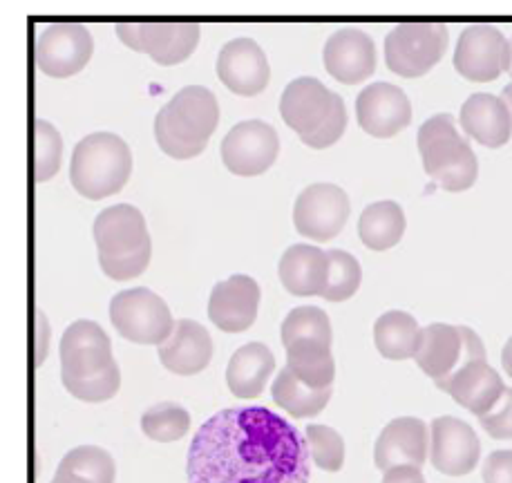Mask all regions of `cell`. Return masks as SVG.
Wrapping results in <instances>:
<instances>
[{
    "label": "cell",
    "instance_id": "obj_1",
    "mask_svg": "<svg viewBox=\"0 0 512 483\" xmlns=\"http://www.w3.org/2000/svg\"><path fill=\"white\" fill-rule=\"evenodd\" d=\"M186 477L188 483H309V448L267 407H229L197 430Z\"/></svg>",
    "mask_w": 512,
    "mask_h": 483
},
{
    "label": "cell",
    "instance_id": "obj_2",
    "mask_svg": "<svg viewBox=\"0 0 512 483\" xmlns=\"http://www.w3.org/2000/svg\"><path fill=\"white\" fill-rule=\"evenodd\" d=\"M61 381L74 399L110 401L121 387L119 365L106 331L92 320H74L61 338Z\"/></svg>",
    "mask_w": 512,
    "mask_h": 483
},
{
    "label": "cell",
    "instance_id": "obj_3",
    "mask_svg": "<svg viewBox=\"0 0 512 483\" xmlns=\"http://www.w3.org/2000/svg\"><path fill=\"white\" fill-rule=\"evenodd\" d=\"M220 123L215 94L202 85H186L155 117L157 146L173 159L202 155Z\"/></svg>",
    "mask_w": 512,
    "mask_h": 483
},
{
    "label": "cell",
    "instance_id": "obj_4",
    "mask_svg": "<svg viewBox=\"0 0 512 483\" xmlns=\"http://www.w3.org/2000/svg\"><path fill=\"white\" fill-rule=\"evenodd\" d=\"M101 271L117 282L141 276L148 269L153 242L139 208L115 204L101 211L92 224Z\"/></svg>",
    "mask_w": 512,
    "mask_h": 483
},
{
    "label": "cell",
    "instance_id": "obj_5",
    "mask_svg": "<svg viewBox=\"0 0 512 483\" xmlns=\"http://www.w3.org/2000/svg\"><path fill=\"white\" fill-rule=\"evenodd\" d=\"M280 115L302 139V144L322 150L345 135L347 110L338 92H331L316 77L293 79L282 92Z\"/></svg>",
    "mask_w": 512,
    "mask_h": 483
},
{
    "label": "cell",
    "instance_id": "obj_6",
    "mask_svg": "<svg viewBox=\"0 0 512 483\" xmlns=\"http://www.w3.org/2000/svg\"><path fill=\"white\" fill-rule=\"evenodd\" d=\"M419 153L423 168L443 191L461 193L474 186L479 161L468 139L461 135L448 112L434 115L419 128Z\"/></svg>",
    "mask_w": 512,
    "mask_h": 483
},
{
    "label": "cell",
    "instance_id": "obj_7",
    "mask_svg": "<svg viewBox=\"0 0 512 483\" xmlns=\"http://www.w3.org/2000/svg\"><path fill=\"white\" fill-rule=\"evenodd\" d=\"M132 173L126 141L112 132H92L74 146L70 182L85 200H103L119 193Z\"/></svg>",
    "mask_w": 512,
    "mask_h": 483
},
{
    "label": "cell",
    "instance_id": "obj_8",
    "mask_svg": "<svg viewBox=\"0 0 512 483\" xmlns=\"http://www.w3.org/2000/svg\"><path fill=\"white\" fill-rule=\"evenodd\" d=\"M414 361L432 378L434 385H441L468 363L486 361V347L470 327L434 322L423 327Z\"/></svg>",
    "mask_w": 512,
    "mask_h": 483
},
{
    "label": "cell",
    "instance_id": "obj_9",
    "mask_svg": "<svg viewBox=\"0 0 512 483\" xmlns=\"http://www.w3.org/2000/svg\"><path fill=\"white\" fill-rule=\"evenodd\" d=\"M448 50V27L443 23L407 21L385 36V63L398 77L416 79L428 74Z\"/></svg>",
    "mask_w": 512,
    "mask_h": 483
},
{
    "label": "cell",
    "instance_id": "obj_10",
    "mask_svg": "<svg viewBox=\"0 0 512 483\" xmlns=\"http://www.w3.org/2000/svg\"><path fill=\"white\" fill-rule=\"evenodd\" d=\"M110 320L123 338L137 345L159 347L175 329L166 302L146 287L119 291L110 300Z\"/></svg>",
    "mask_w": 512,
    "mask_h": 483
},
{
    "label": "cell",
    "instance_id": "obj_11",
    "mask_svg": "<svg viewBox=\"0 0 512 483\" xmlns=\"http://www.w3.org/2000/svg\"><path fill=\"white\" fill-rule=\"evenodd\" d=\"M115 30L123 45L159 65L184 63L199 43V25L193 21H126Z\"/></svg>",
    "mask_w": 512,
    "mask_h": 483
},
{
    "label": "cell",
    "instance_id": "obj_12",
    "mask_svg": "<svg viewBox=\"0 0 512 483\" xmlns=\"http://www.w3.org/2000/svg\"><path fill=\"white\" fill-rule=\"evenodd\" d=\"M510 41L495 25L477 23L461 32L454 50V68L463 79L488 83L510 70Z\"/></svg>",
    "mask_w": 512,
    "mask_h": 483
},
{
    "label": "cell",
    "instance_id": "obj_13",
    "mask_svg": "<svg viewBox=\"0 0 512 483\" xmlns=\"http://www.w3.org/2000/svg\"><path fill=\"white\" fill-rule=\"evenodd\" d=\"M94 41L81 23H52L36 36L34 59L39 70L52 79H68L88 65Z\"/></svg>",
    "mask_w": 512,
    "mask_h": 483
},
{
    "label": "cell",
    "instance_id": "obj_14",
    "mask_svg": "<svg viewBox=\"0 0 512 483\" xmlns=\"http://www.w3.org/2000/svg\"><path fill=\"white\" fill-rule=\"evenodd\" d=\"M280 153V137L262 119L240 121L222 141V161L233 175L255 177L267 173Z\"/></svg>",
    "mask_w": 512,
    "mask_h": 483
},
{
    "label": "cell",
    "instance_id": "obj_15",
    "mask_svg": "<svg viewBox=\"0 0 512 483\" xmlns=\"http://www.w3.org/2000/svg\"><path fill=\"white\" fill-rule=\"evenodd\" d=\"M349 211V197L336 184L318 182L307 186L298 195L293 206V224L296 231L309 240L327 242L345 229Z\"/></svg>",
    "mask_w": 512,
    "mask_h": 483
},
{
    "label": "cell",
    "instance_id": "obj_16",
    "mask_svg": "<svg viewBox=\"0 0 512 483\" xmlns=\"http://www.w3.org/2000/svg\"><path fill=\"white\" fill-rule=\"evenodd\" d=\"M481 443L466 421L454 416H439L430 428L432 466L450 477H463L477 468Z\"/></svg>",
    "mask_w": 512,
    "mask_h": 483
},
{
    "label": "cell",
    "instance_id": "obj_17",
    "mask_svg": "<svg viewBox=\"0 0 512 483\" xmlns=\"http://www.w3.org/2000/svg\"><path fill=\"white\" fill-rule=\"evenodd\" d=\"M215 70L220 81L237 97H258L271 79L267 54L249 36L226 43L217 54Z\"/></svg>",
    "mask_w": 512,
    "mask_h": 483
},
{
    "label": "cell",
    "instance_id": "obj_18",
    "mask_svg": "<svg viewBox=\"0 0 512 483\" xmlns=\"http://www.w3.org/2000/svg\"><path fill=\"white\" fill-rule=\"evenodd\" d=\"M356 119L367 135L387 139L410 126L412 103L398 85L378 81L358 94Z\"/></svg>",
    "mask_w": 512,
    "mask_h": 483
},
{
    "label": "cell",
    "instance_id": "obj_19",
    "mask_svg": "<svg viewBox=\"0 0 512 483\" xmlns=\"http://www.w3.org/2000/svg\"><path fill=\"white\" fill-rule=\"evenodd\" d=\"M430 454V430L416 416H398L383 428L374 445V463L381 472L412 466L423 468Z\"/></svg>",
    "mask_w": 512,
    "mask_h": 483
},
{
    "label": "cell",
    "instance_id": "obj_20",
    "mask_svg": "<svg viewBox=\"0 0 512 483\" xmlns=\"http://www.w3.org/2000/svg\"><path fill=\"white\" fill-rule=\"evenodd\" d=\"M327 72L336 81L356 85L369 79L376 70V45L372 36L356 27H343L334 32L322 50Z\"/></svg>",
    "mask_w": 512,
    "mask_h": 483
},
{
    "label": "cell",
    "instance_id": "obj_21",
    "mask_svg": "<svg viewBox=\"0 0 512 483\" xmlns=\"http://www.w3.org/2000/svg\"><path fill=\"white\" fill-rule=\"evenodd\" d=\"M260 287L251 276L237 273L229 280L217 282L208 300V318L213 325L229 334H240L258 318Z\"/></svg>",
    "mask_w": 512,
    "mask_h": 483
},
{
    "label": "cell",
    "instance_id": "obj_22",
    "mask_svg": "<svg viewBox=\"0 0 512 483\" xmlns=\"http://www.w3.org/2000/svg\"><path fill=\"white\" fill-rule=\"evenodd\" d=\"M436 387L450 394L454 401L466 407L477 419L495 410L501 396L506 394L504 381H501L497 369L488 365V361H472Z\"/></svg>",
    "mask_w": 512,
    "mask_h": 483
},
{
    "label": "cell",
    "instance_id": "obj_23",
    "mask_svg": "<svg viewBox=\"0 0 512 483\" xmlns=\"http://www.w3.org/2000/svg\"><path fill=\"white\" fill-rule=\"evenodd\" d=\"M159 361L177 376H195L204 372L213 358V338L191 318L175 322L173 334L157 347Z\"/></svg>",
    "mask_w": 512,
    "mask_h": 483
},
{
    "label": "cell",
    "instance_id": "obj_24",
    "mask_svg": "<svg viewBox=\"0 0 512 483\" xmlns=\"http://www.w3.org/2000/svg\"><path fill=\"white\" fill-rule=\"evenodd\" d=\"M329 251L311 244H293L280 258V280L293 296H322L329 282Z\"/></svg>",
    "mask_w": 512,
    "mask_h": 483
},
{
    "label": "cell",
    "instance_id": "obj_25",
    "mask_svg": "<svg viewBox=\"0 0 512 483\" xmlns=\"http://www.w3.org/2000/svg\"><path fill=\"white\" fill-rule=\"evenodd\" d=\"M461 128L486 148L506 146L512 135V115L506 101L495 94L477 92L461 106Z\"/></svg>",
    "mask_w": 512,
    "mask_h": 483
},
{
    "label": "cell",
    "instance_id": "obj_26",
    "mask_svg": "<svg viewBox=\"0 0 512 483\" xmlns=\"http://www.w3.org/2000/svg\"><path fill=\"white\" fill-rule=\"evenodd\" d=\"M276 369L273 352L262 343H246L231 356L226 367V383L237 399H255L264 392Z\"/></svg>",
    "mask_w": 512,
    "mask_h": 483
},
{
    "label": "cell",
    "instance_id": "obj_27",
    "mask_svg": "<svg viewBox=\"0 0 512 483\" xmlns=\"http://www.w3.org/2000/svg\"><path fill=\"white\" fill-rule=\"evenodd\" d=\"M421 331L423 327H419L414 316L394 309L376 320L374 343L387 361H407L419 352Z\"/></svg>",
    "mask_w": 512,
    "mask_h": 483
},
{
    "label": "cell",
    "instance_id": "obj_28",
    "mask_svg": "<svg viewBox=\"0 0 512 483\" xmlns=\"http://www.w3.org/2000/svg\"><path fill=\"white\" fill-rule=\"evenodd\" d=\"M287 352V367L302 383L314 390H327L334 383L336 363L331 356V343L320 340H300L284 347Z\"/></svg>",
    "mask_w": 512,
    "mask_h": 483
},
{
    "label": "cell",
    "instance_id": "obj_29",
    "mask_svg": "<svg viewBox=\"0 0 512 483\" xmlns=\"http://www.w3.org/2000/svg\"><path fill=\"white\" fill-rule=\"evenodd\" d=\"M405 233V213L396 202L383 200L369 204L358 220V238L367 249L387 251L401 242Z\"/></svg>",
    "mask_w": 512,
    "mask_h": 483
},
{
    "label": "cell",
    "instance_id": "obj_30",
    "mask_svg": "<svg viewBox=\"0 0 512 483\" xmlns=\"http://www.w3.org/2000/svg\"><path fill=\"white\" fill-rule=\"evenodd\" d=\"M117 468L99 445H79L61 459L52 483H115Z\"/></svg>",
    "mask_w": 512,
    "mask_h": 483
},
{
    "label": "cell",
    "instance_id": "obj_31",
    "mask_svg": "<svg viewBox=\"0 0 512 483\" xmlns=\"http://www.w3.org/2000/svg\"><path fill=\"white\" fill-rule=\"evenodd\" d=\"M271 396L280 410L291 414L293 419H307V416H316L325 410L331 399V387L314 390V387L302 383L289 367H284L273 381Z\"/></svg>",
    "mask_w": 512,
    "mask_h": 483
},
{
    "label": "cell",
    "instance_id": "obj_32",
    "mask_svg": "<svg viewBox=\"0 0 512 483\" xmlns=\"http://www.w3.org/2000/svg\"><path fill=\"white\" fill-rule=\"evenodd\" d=\"M191 428V414L179 403H157L141 414V432L157 443H173Z\"/></svg>",
    "mask_w": 512,
    "mask_h": 483
},
{
    "label": "cell",
    "instance_id": "obj_33",
    "mask_svg": "<svg viewBox=\"0 0 512 483\" xmlns=\"http://www.w3.org/2000/svg\"><path fill=\"white\" fill-rule=\"evenodd\" d=\"M32 173L34 182H47L61 168L63 139L50 121L36 119L32 128Z\"/></svg>",
    "mask_w": 512,
    "mask_h": 483
},
{
    "label": "cell",
    "instance_id": "obj_34",
    "mask_svg": "<svg viewBox=\"0 0 512 483\" xmlns=\"http://www.w3.org/2000/svg\"><path fill=\"white\" fill-rule=\"evenodd\" d=\"M300 340H320L331 343V322L320 307H296L282 322V345L287 347Z\"/></svg>",
    "mask_w": 512,
    "mask_h": 483
},
{
    "label": "cell",
    "instance_id": "obj_35",
    "mask_svg": "<svg viewBox=\"0 0 512 483\" xmlns=\"http://www.w3.org/2000/svg\"><path fill=\"white\" fill-rule=\"evenodd\" d=\"M329 282L322 298L329 302H345L354 296L360 289V280H363V271L352 253L347 251H329Z\"/></svg>",
    "mask_w": 512,
    "mask_h": 483
},
{
    "label": "cell",
    "instance_id": "obj_36",
    "mask_svg": "<svg viewBox=\"0 0 512 483\" xmlns=\"http://www.w3.org/2000/svg\"><path fill=\"white\" fill-rule=\"evenodd\" d=\"M309 457L320 470L338 472L345 463V441L329 425H309L305 430Z\"/></svg>",
    "mask_w": 512,
    "mask_h": 483
},
{
    "label": "cell",
    "instance_id": "obj_37",
    "mask_svg": "<svg viewBox=\"0 0 512 483\" xmlns=\"http://www.w3.org/2000/svg\"><path fill=\"white\" fill-rule=\"evenodd\" d=\"M483 483H512V450H497L483 463Z\"/></svg>",
    "mask_w": 512,
    "mask_h": 483
},
{
    "label": "cell",
    "instance_id": "obj_38",
    "mask_svg": "<svg viewBox=\"0 0 512 483\" xmlns=\"http://www.w3.org/2000/svg\"><path fill=\"white\" fill-rule=\"evenodd\" d=\"M47 345H50V325L41 311H36V325H34V363L43 365L47 356Z\"/></svg>",
    "mask_w": 512,
    "mask_h": 483
},
{
    "label": "cell",
    "instance_id": "obj_39",
    "mask_svg": "<svg viewBox=\"0 0 512 483\" xmlns=\"http://www.w3.org/2000/svg\"><path fill=\"white\" fill-rule=\"evenodd\" d=\"M383 483H428V481H425L421 468L401 466V468H392L383 472Z\"/></svg>",
    "mask_w": 512,
    "mask_h": 483
},
{
    "label": "cell",
    "instance_id": "obj_40",
    "mask_svg": "<svg viewBox=\"0 0 512 483\" xmlns=\"http://www.w3.org/2000/svg\"><path fill=\"white\" fill-rule=\"evenodd\" d=\"M501 365H504L506 374L512 378V336L508 338L504 352H501Z\"/></svg>",
    "mask_w": 512,
    "mask_h": 483
},
{
    "label": "cell",
    "instance_id": "obj_41",
    "mask_svg": "<svg viewBox=\"0 0 512 483\" xmlns=\"http://www.w3.org/2000/svg\"><path fill=\"white\" fill-rule=\"evenodd\" d=\"M501 99L506 101V106H508V110H510V115H512V81L506 85L504 88V92H501Z\"/></svg>",
    "mask_w": 512,
    "mask_h": 483
},
{
    "label": "cell",
    "instance_id": "obj_42",
    "mask_svg": "<svg viewBox=\"0 0 512 483\" xmlns=\"http://www.w3.org/2000/svg\"><path fill=\"white\" fill-rule=\"evenodd\" d=\"M508 407H510V428H512V387H508Z\"/></svg>",
    "mask_w": 512,
    "mask_h": 483
},
{
    "label": "cell",
    "instance_id": "obj_43",
    "mask_svg": "<svg viewBox=\"0 0 512 483\" xmlns=\"http://www.w3.org/2000/svg\"><path fill=\"white\" fill-rule=\"evenodd\" d=\"M510 50H512V41H510ZM508 74H512V59H510V70H508Z\"/></svg>",
    "mask_w": 512,
    "mask_h": 483
}]
</instances>
